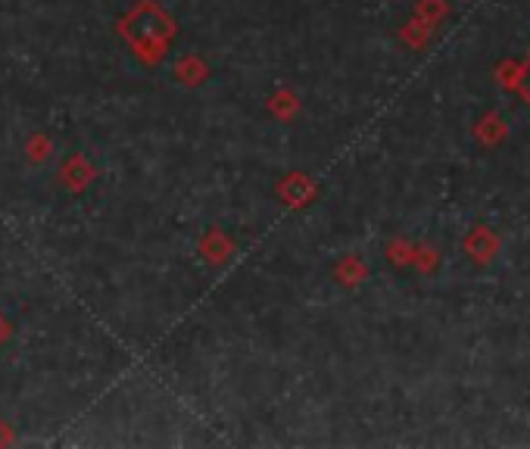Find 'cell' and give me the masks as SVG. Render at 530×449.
Wrapping results in <instances>:
<instances>
[{
  "label": "cell",
  "mask_w": 530,
  "mask_h": 449,
  "mask_svg": "<svg viewBox=\"0 0 530 449\" xmlns=\"http://www.w3.org/2000/svg\"><path fill=\"white\" fill-rule=\"evenodd\" d=\"M175 22L159 10L156 0H141L128 16H122L118 22V35L135 47L137 60L156 66V62L166 56L168 41L175 37Z\"/></svg>",
  "instance_id": "cell-1"
},
{
  "label": "cell",
  "mask_w": 530,
  "mask_h": 449,
  "mask_svg": "<svg viewBox=\"0 0 530 449\" xmlns=\"http://www.w3.org/2000/svg\"><path fill=\"white\" fill-rule=\"evenodd\" d=\"M278 193L287 200L290 206H306V200L315 197V184H312L306 175H287L284 181H281Z\"/></svg>",
  "instance_id": "cell-2"
},
{
  "label": "cell",
  "mask_w": 530,
  "mask_h": 449,
  "mask_svg": "<svg viewBox=\"0 0 530 449\" xmlns=\"http://www.w3.org/2000/svg\"><path fill=\"white\" fill-rule=\"evenodd\" d=\"M94 178V168L87 166L85 156H72V159L62 166V181H66L72 191H85L87 184H91Z\"/></svg>",
  "instance_id": "cell-3"
},
{
  "label": "cell",
  "mask_w": 530,
  "mask_h": 449,
  "mask_svg": "<svg viewBox=\"0 0 530 449\" xmlns=\"http://www.w3.org/2000/svg\"><path fill=\"white\" fill-rule=\"evenodd\" d=\"M200 249H203L206 259L222 262V259H228V256H231V241H224L218 231H209V234L200 241Z\"/></svg>",
  "instance_id": "cell-4"
},
{
  "label": "cell",
  "mask_w": 530,
  "mask_h": 449,
  "mask_svg": "<svg viewBox=\"0 0 530 449\" xmlns=\"http://www.w3.org/2000/svg\"><path fill=\"white\" fill-rule=\"evenodd\" d=\"M175 78H181L184 85H197V81L206 78V66L197 56H184V60L175 66Z\"/></svg>",
  "instance_id": "cell-5"
},
{
  "label": "cell",
  "mask_w": 530,
  "mask_h": 449,
  "mask_svg": "<svg viewBox=\"0 0 530 449\" xmlns=\"http://www.w3.org/2000/svg\"><path fill=\"white\" fill-rule=\"evenodd\" d=\"M272 112H274V116H284V118H290L293 112H297V97H293L290 91H281V94H274V97H272Z\"/></svg>",
  "instance_id": "cell-6"
},
{
  "label": "cell",
  "mask_w": 530,
  "mask_h": 449,
  "mask_svg": "<svg viewBox=\"0 0 530 449\" xmlns=\"http://www.w3.org/2000/svg\"><path fill=\"white\" fill-rule=\"evenodd\" d=\"M29 150H31V159L41 162L44 159V150H47V141H44V137H35V141L29 143Z\"/></svg>",
  "instance_id": "cell-7"
},
{
  "label": "cell",
  "mask_w": 530,
  "mask_h": 449,
  "mask_svg": "<svg viewBox=\"0 0 530 449\" xmlns=\"http://www.w3.org/2000/svg\"><path fill=\"white\" fill-rule=\"evenodd\" d=\"M12 440H16V437H12V428L0 418V446H10Z\"/></svg>",
  "instance_id": "cell-8"
},
{
  "label": "cell",
  "mask_w": 530,
  "mask_h": 449,
  "mask_svg": "<svg viewBox=\"0 0 530 449\" xmlns=\"http://www.w3.org/2000/svg\"><path fill=\"white\" fill-rule=\"evenodd\" d=\"M6 337H10V322H6V318L0 315V343H4Z\"/></svg>",
  "instance_id": "cell-9"
},
{
  "label": "cell",
  "mask_w": 530,
  "mask_h": 449,
  "mask_svg": "<svg viewBox=\"0 0 530 449\" xmlns=\"http://www.w3.org/2000/svg\"><path fill=\"white\" fill-rule=\"evenodd\" d=\"M524 91H527V97H530V66H527V72H524Z\"/></svg>",
  "instance_id": "cell-10"
}]
</instances>
